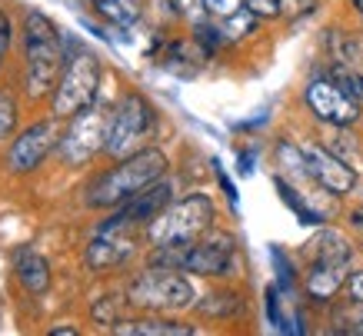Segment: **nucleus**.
<instances>
[{
  "mask_svg": "<svg viewBox=\"0 0 363 336\" xmlns=\"http://www.w3.org/2000/svg\"><path fill=\"white\" fill-rule=\"evenodd\" d=\"M167 174V153L157 147H143V150L123 157L117 167H111L107 174H100L94 184L87 186V206L107 210V206H121L150 184H157Z\"/></svg>",
  "mask_w": 363,
  "mask_h": 336,
  "instance_id": "1",
  "label": "nucleus"
},
{
  "mask_svg": "<svg viewBox=\"0 0 363 336\" xmlns=\"http://www.w3.org/2000/svg\"><path fill=\"white\" fill-rule=\"evenodd\" d=\"M23 57H27V77L23 90L30 97L54 94L57 80L64 74V50H60V27L40 11L23 17Z\"/></svg>",
  "mask_w": 363,
  "mask_h": 336,
  "instance_id": "2",
  "label": "nucleus"
},
{
  "mask_svg": "<svg viewBox=\"0 0 363 336\" xmlns=\"http://www.w3.org/2000/svg\"><path fill=\"white\" fill-rule=\"evenodd\" d=\"M213 200L203 194H190L184 200L170 203L160 217L147 227V240L154 247H167V243H194L213 227Z\"/></svg>",
  "mask_w": 363,
  "mask_h": 336,
  "instance_id": "3",
  "label": "nucleus"
},
{
  "mask_svg": "<svg viewBox=\"0 0 363 336\" xmlns=\"http://www.w3.org/2000/svg\"><path fill=\"white\" fill-rule=\"evenodd\" d=\"M127 303L140 306V310H154V313H177V310L197 306V293H194V283L184 273L150 267L130 283Z\"/></svg>",
  "mask_w": 363,
  "mask_h": 336,
  "instance_id": "4",
  "label": "nucleus"
},
{
  "mask_svg": "<svg viewBox=\"0 0 363 336\" xmlns=\"http://www.w3.org/2000/svg\"><path fill=\"white\" fill-rule=\"evenodd\" d=\"M100 90V60L94 50H77L64 64V74L57 80L54 94H50V110L54 117H74L77 110L97 100Z\"/></svg>",
  "mask_w": 363,
  "mask_h": 336,
  "instance_id": "5",
  "label": "nucleus"
},
{
  "mask_svg": "<svg viewBox=\"0 0 363 336\" xmlns=\"http://www.w3.org/2000/svg\"><path fill=\"white\" fill-rule=\"evenodd\" d=\"M154 127V110L140 94H127V97L111 110L107 117V137H104V150L123 160L130 153L143 150V140Z\"/></svg>",
  "mask_w": 363,
  "mask_h": 336,
  "instance_id": "6",
  "label": "nucleus"
},
{
  "mask_svg": "<svg viewBox=\"0 0 363 336\" xmlns=\"http://www.w3.org/2000/svg\"><path fill=\"white\" fill-rule=\"evenodd\" d=\"M107 117H111V113L100 107L97 100L70 117V127H67L64 137H60V153H64V160L70 163V167H80V163L94 160V153L104 150Z\"/></svg>",
  "mask_w": 363,
  "mask_h": 336,
  "instance_id": "7",
  "label": "nucleus"
},
{
  "mask_svg": "<svg viewBox=\"0 0 363 336\" xmlns=\"http://www.w3.org/2000/svg\"><path fill=\"white\" fill-rule=\"evenodd\" d=\"M303 100L313 110V117L333 127H350L360 120V100L350 97L333 77H313L303 90Z\"/></svg>",
  "mask_w": 363,
  "mask_h": 336,
  "instance_id": "8",
  "label": "nucleus"
},
{
  "mask_svg": "<svg viewBox=\"0 0 363 336\" xmlns=\"http://www.w3.org/2000/svg\"><path fill=\"white\" fill-rule=\"evenodd\" d=\"M170 200H174V184L160 177L157 184H150L147 190H140V194L130 196L127 203L117 206V213H113L111 220H104L100 230H133V233H137V227H150L167 206H170Z\"/></svg>",
  "mask_w": 363,
  "mask_h": 336,
  "instance_id": "9",
  "label": "nucleus"
},
{
  "mask_svg": "<svg viewBox=\"0 0 363 336\" xmlns=\"http://www.w3.org/2000/svg\"><path fill=\"white\" fill-rule=\"evenodd\" d=\"M60 137H64V133L57 130V117L27 127V130L11 143V150H7L11 174H30V170H37V167L47 160V153L60 147Z\"/></svg>",
  "mask_w": 363,
  "mask_h": 336,
  "instance_id": "10",
  "label": "nucleus"
},
{
  "mask_svg": "<svg viewBox=\"0 0 363 336\" xmlns=\"http://www.w3.org/2000/svg\"><path fill=\"white\" fill-rule=\"evenodd\" d=\"M303 160H307V170L313 177V184L320 190H327V194L347 196L357 186V170L347 160H340L337 153H330L327 147H317V143L303 147Z\"/></svg>",
  "mask_w": 363,
  "mask_h": 336,
  "instance_id": "11",
  "label": "nucleus"
},
{
  "mask_svg": "<svg viewBox=\"0 0 363 336\" xmlns=\"http://www.w3.org/2000/svg\"><path fill=\"white\" fill-rule=\"evenodd\" d=\"M233 260H237V247L230 237H207L187 243V257H184V270L197 273V276H227L233 273Z\"/></svg>",
  "mask_w": 363,
  "mask_h": 336,
  "instance_id": "12",
  "label": "nucleus"
},
{
  "mask_svg": "<svg viewBox=\"0 0 363 336\" xmlns=\"http://www.w3.org/2000/svg\"><path fill=\"white\" fill-rule=\"evenodd\" d=\"M133 230H97V237L90 240L87 253H84V260H87L90 270H113V267H121L133 257Z\"/></svg>",
  "mask_w": 363,
  "mask_h": 336,
  "instance_id": "13",
  "label": "nucleus"
},
{
  "mask_svg": "<svg viewBox=\"0 0 363 336\" xmlns=\"http://www.w3.org/2000/svg\"><path fill=\"white\" fill-rule=\"evenodd\" d=\"M347 280H350V260H313L307 273V296L313 303H330Z\"/></svg>",
  "mask_w": 363,
  "mask_h": 336,
  "instance_id": "14",
  "label": "nucleus"
},
{
  "mask_svg": "<svg viewBox=\"0 0 363 336\" xmlns=\"http://www.w3.org/2000/svg\"><path fill=\"white\" fill-rule=\"evenodd\" d=\"M13 273H17V280H21L23 290L33 293V296H40V293L50 290V263H47L37 250H30V247L17 250Z\"/></svg>",
  "mask_w": 363,
  "mask_h": 336,
  "instance_id": "15",
  "label": "nucleus"
},
{
  "mask_svg": "<svg viewBox=\"0 0 363 336\" xmlns=\"http://www.w3.org/2000/svg\"><path fill=\"white\" fill-rule=\"evenodd\" d=\"M111 333L117 336H194L197 330L187 323H174V320H121L111 326Z\"/></svg>",
  "mask_w": 363,
  "mask_h": 336,
  "instance_id": "16",
  "label": "nucleus"
},
{
  "mask_svg": "<svg viewBox=\"0 0 363 336\" xmlns=\"http://www.w3.org/2000/svg\"><path fill=\"white\" fill-rule=\"evenodd\" d=\"M274 186H277V194L284 196V203L290 206L294 213H297L300 223H323V220H327V213H323V210H317V206H310V203H307V196L300 194L297 186L290 184V180H286L284 174H277V177H274Z\"/></svg>",
  "mask_w": 363,
  "mask_h": 336,
  "instance_id": "17",
  "label": "nucleus"
},
{
  "mask_svg": "<svg viewBox=\"0 0 363 336\" xmlns=\"http://www.w3.org/2000/svg\"><path fill=\"white\" fill-rule=\"evenodd\" d=\"M243 310V296L233 290H217V293H207L203 300L197 303V313L200 316H210V320H230Z\"/></svg>",
  "mask_w": 363,
  "mask_h": 336,
  "instance_id": "18",
  "label": "nucleus"
},
{
  "mask_svg": "<svg viewBox=\"0 0 363 336\" xmlns=\"http://www.w3.org/2000/svg\"><path fill=\"white\" fill-rule=\"evenodd\" d=\"M310 250H313V260H350L353 257V247L340 230H320L310 240Z\"/></svg>",
  "mask_w": 363,
  "mask_h": 336,
  "instance_id": "19",
  "label": "nucleus"
},
{
  "mask_svg": "<svg viewBox=\"0 0 363 336\" xmlns=\"http://www.w3.org/2000/svg\"><path fill=\"white\" fill-rule=\"evenodd\" d=\"M257 23H260V17L253 11H247V7H240L237 13H230V17H223V40H243V37H250L253 30H257Z\"/></svg>",
  "mask_w": 363,
  "mask_h": 336,
  "instance_id": "20",
  "label": "nucleus"
},
{
  "mask_svg": "<svg viewBox=\"0 0 363 336\" xmlns=\"http://www.w3.org/2000/svg\"><path fill=\"white\" fill-rule=\"evenodd\" d=\"M97 11L113 23H133L140 17V0H107V4H97Z\"/></svg>",
  "mask_w": 363,
  "mask_h": 336,
  "instance_id": "21",
  "label": "nucleus"
},
{
  "mask_svg": "<svg viewBox=\"0 0 363 336\" xmlns=\"http://www.w3.org/2000/svg\"><path fill=\"white\" fill-rule=\"evenodd\" d=\"M90 316L97 320L100 326H113V323H121L123 320V300L121 296H100L97 303H94V310H90Z\"/></svg>",
  "mask_w": 363,
  "mask_h": 336,
  "instance_id": "22",
  "label": "nucleus"
},
{
  "mask_svg": "<svg viewBox=\"0 0 363 336\" xmlns=\"http://www.w3.org/2000/svg\"><path fill=\"white\" fill-rule=\"evenodd\" d=\"M17 100L7 94V90H0V140H7V137H13V130H17Z\"/></svg>",
  "mask_w": 363,
  "mask_h": 336,
  "instance_id": "23",
  "label": "nucleus"
},
{
  "mask_svg": "<svg viewBox=\"0 0 363 336\" xmlns=\"http://www.w3.org/2000/svg\"><path fill=\"white\" fill-rule=\"evenodd\" d=\"M330 77L340 84L343 90H347V94H350V97H357L363 103V74L360 70H350V67H333Z\"/></svg>",
  "mask_w": 363,
  "mask_h": 336,
  "instance_id": "24",
  "label": "nucleus"
},
{
  "mask_svg": "<svg viewBox=\"0 0 363 336\" xmlns=\"http://www.w3.org/2000/svg\"><path fill=\"white\" fill-rule=\"evenodd\" d=\"M243 7L253 11L257 17H280L284 13V0H243Z\"/></svg>",
  "mask_w": 363,
  "mask_h": 336,
  "instance_id": "25",
  "label": "nucleus"
},
{
  "mask_svg": "<svg viewBox=\"0 0 363 336\" xmlns=\"http://www.w3.org/2000/svg\"><path fill=\"white\" fill-rule=\"evenodd\" d=\"M203 7H207L210 17H230V13H237L243 7V0H203Z\"/></svg>",
  "mask_w": 363,
  "mask_h": 336,
  "instance_id": "26",
  "label": "nucleus"
},
{
  "mask_svg": "<svg viewBox=\"0 0 363 336\" xmlns=\"http://www.w3.org/2000/svg\"><path fill=\"white\" fill-rule=\"evenodd\" d=\"M267 316H270V323H274L277 330L290 333V326H286L284 313H280V303H277V286H270V290H267Z\"/></svg>",
  "mask_w": 363,
  "mask_h": 336,
  "instance_id": "27",
  "label": "nucleus"
},
{
  "mask_svg": "<svg viewBox=\"0 0 363 336\" xmlns=\"http://www.w3.org/2000/svg\"><path fill=\"white\" fill-rule=\"evenodd\" d=\"M270 253H274L277 270H280V290H290V280H294V276H290V263H286L284 250H280V247H274V250H270Z\"/></svg>",
  "mask_w": 363,
  "mask_h": 336,
  "instance_id": "28",
  "label": "nucleus"
},
{
  "mask_svg": "<svg viewBox=\"0 0 363 336\" xmlns=\"http://www.w3.org/2000/svg\"><path fill=\"white\" fill-rule=\"evenodd\" d=\"M7 47H11V17L0 11V64L7 57Z\"/></svg>",
  "mask_w": 363,
  "mask_h": 336,
  "instance_id": "29",
  "label": "nucleus"
},
{
  "mask_svg": "<svg viewBox=\"0 0 363 336\" xmlns=\"http://www.w3.org/2000/svg\"><path fill=\"white\" fill-rule=\"evenodd\" d=\"M347 293H350L353 303H363V270H357L350 280H347Z\"/></svg>",
  "mask_w": 363,
  "mask_h": 336,
  "instance_id": "30",
  "label": "nucleus"
},
{
  "mask_svg": "<svg viewBox=\"0 0 363 336\" xmlns=\"http://www.w3.org/2000/svg\"><path fill=\"white\" fill-rule=\"evenodd\" d=\"M213 170H217V180H220V186H223V194H227V200H230L233 206H237V190H233V184H230V177L223 174V167H220V160H213Z\"/></svg>",
  "mask_w": 363,
  "mask_h": 336,
  "instance_id": "31",
  "label": "nucleus"
},
{
  "mask_svg": "<svg viewBox=\"0 0 363 336\" xmlns=\"http://www.w3.org/2000/svg\"><path fill=\"white\" fill-rule=\"evenodd\" d=\"M177 11L187 17H200V13H207V7H203V0H177Z\"/></svg>",
  "mask_w": 363,
  "mask_h": 336,
  "instance_id": "32",
  "label": "nucleus"
},
{
  "mask_svg": "<svg viewBox=\"0 0 363 336\" xmlns=\"http://www.w3.org/2000/svg\"><path fill=\"white\" fill-rule=\"evenodd\" d=\"M350 227L357 230V233H363V206H360V210H353V213H350Z\"/></svg>",
  "mask_w": 363,
  "mask_h": 336,
  "instance_id": "33",
  "label": "nucleus"
},
{
  "mask_svg": "<svg viewBox=\"0 0 363 336\" xmlns=\"http://www.w3.org/2000/svg\"><path fill=\"white\" fill-rule=\"evenodd\" d=\"M50 336H77V330H74V326H54Z\"/></svg>",
  "mask_w": 363,
  "mask_h": 336,
  "instance_id": "34",
  "label": "nucleus"
},
{
  "mask_svg": "<svg viewBox=\"0 0 363 336\" xmlns=\"http://www.w3.org/2000/svg\"><path fill=\"white\" fill-rule=\"evenodd\" d=\"M350 7H353L357 13H363V0H350Z\"/></svg>",
  "mask_w": 363,
  "mask_h": 336,
  "instance_id": "35",
  "label": "nucleus"
},
{
  "mask_svg": "<svg viewBox=\"0 0 363 336\" xmlns=\"http://www.w3.org/2000/svg\"><path fill=\"white\" fill-rule=\"evenodd\" d=\"M353 333H363V320H360V323H357V326H353Z\"/></svg>",
  "mask_w": 363,
  "mask_h": 336,
  "instance_id": "36",
  "label": "nucleus"
},
{
  "mask_svg": "<svg viewBox=\"0 0 363 336\" xmlns=\"http://www.w3.org/2000/svg\"><path fill=\"white\" fill-rule=\"evenodd\" d=\"M94 4H107V0H94Z\"/></svg>",
  "mask_w": 363,
  "mask_h": 336,
  "instance_id": "37",
  "label": "nucleus"
}]
</instances>
